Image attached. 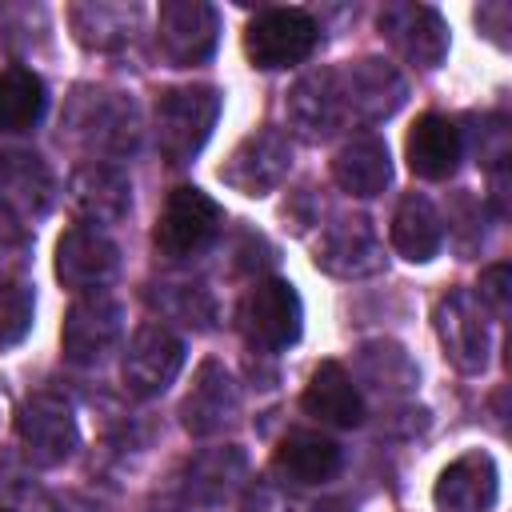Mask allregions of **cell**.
I'll use <instances>...</instances> for the list:
<instances>
[{"label": "cell", "instance_id": "obj_1", "mask_svg": "<svg viewBox=\"0 0 512 512\" xmlns=\"http://www.w3.org/2000/svg\"><path fill=\"white\" fill-rule=\"evenodd\" d=\"M60 128L68 140H76L84 152L96 156H132L136 140H140V112L136 100L112 88H96V84H80L72 88Z\"/></svg>", "mask_w": 512, "mask_h": 512}, {"label": "cell", "instance_id": "obj_2", "mask_svg": "<svg viewBox=\"0 0 512 512\" xmlns=\"http://www.w3.org/2000/svg\"><path fill=\"white\" fill-rule=\"evenodd\" d=\"M156 148L168 164H188L220 120V92L212 84H176L156 96Z\"/></svg>", "mask_w": 512, "mask_h": 512}, {"label": "cell", "instance_id": "obj_3", "mask_svg": "<svg viewBox=\"0 0 512 512\" xmlns=\"http://www.w3.org/2000/svg\"><path fill=\"white\" fill-rule=\"evenodd\" d=\"M224 232V208L196 184H180L168 192L156 228H152V244L164 260H196L204 256Z\"/></svg>", "mask_w": 512, "mask_h": 512}, {"label": "cell", "instance_id": "obj_4", "mask_svg": "<svg viewBox=\"0 0 512 512\" xmlns=\"http://www.w3.org/2000/svg\"><path fill=\"white\" fill-rule=\"evenodd\" d=\"M240 336L256 352H284L304 332V304L288 280H256L236 308Z\"/></svg>", "mask_w": 512, "mask_h": 512}, {"label": "cell", "instance_id": "obj_5", "mask_svg": "<svg viewBox=\"0 0 512 512\" xmlns=\"http://www.w3.org/2000/svg\"><path fill=\"white\" fill-rule=\"evenodd\" d=\"M320 44V24L308 8H264L244 28V52L252 68L276 72L304 64Z\"/></svg>", "mask_w": 512, "mask_h": 512}, {"label": "cell", "instance_id": "obj_6", "mask_svg": "<svg viewBox=\"0 0 512 512\" xmlns=\"http://www.w3.org/2000/svg\"><path fill=\"white\" fill-rule=\"evenodd\" d=\"M120 336H124V308H120V300L112 292H104V288L80 292L72 300V308L64 312L60 352H64L68 364L92 368L108 352H116Z\"/></svg>", "mask_w": 512, "mask_h": 512}, {"label": "cell", "instance_id": "obj_7", "mask_svg": "<svg viewBox=\"0 0 512 512\" xmlns=\"http://www.w3.org/2000/svg\"><path fill=\"white\" fill-rule=\"evenodd\" d=\"M220 12L204 0H164L156 16V52L172 68H196L216 56Z\"/></svg>", "mask_w": 512, "mask_h": 512}, {"label": "cell", "instance_id": "obj_8", "mask_svg": "<svg viewBox=\"0 0 512 512\" xmlns=\"http://www.w3.org/2000/svg\"><path fill=\"white\" fill-rule=\"evenodd\" d=\"M16 440L36 468H56L72 460V452L80 448V428L68 400L56 392H32L16 408Z\"/></svg>", "mask_w": 512, "mask_h": 512}, {"label": "cell", "instance_id": "obj_9", "mask_svg": "<svg viewBox=\"0 0 512 512\" xmlns=\"http://www.w3.org/2000/svg\"><path fill=\"white\" fill-rule=\"evenodd\" d=\"M288 168H292V140H288V132L264 124V128L248 132L228 152V160L220 164L216 176H220V184H228L240 196H268V192H276L284 184Z\"/></svg>", "mask_w": 512, "mask_h": 512}, {"label": "cell", "instance_id": "obj_10", "mask_svg": "<svg viewBox=\"0 0 512 512\" xmlns=\"http://www.w3.org/2000/svg\"><path fill=\"white\" fill-rule=\"evenodd\" d=\"M380 36L392 44V52L416 68H440L448 56V24L432 4L416 0H392L376 12Z\"/></svg>", "mask_w": 512, "mask_h": 512}, {"label": "cell", "instance_id": "obj_11", "mask_svg": "<svg viewBox=\"0 0 512 512\" xmlns=\"http://www.w3.org/2000/svg\"><path fill=\"white\" fill-rule=\"evenodd\" d=\"M336 84H340V96H344L348 124H380V120L396 116L400 104L408 100L404 76L380 56H360V60L340 64Z\"/></svg>", "mask_w": 512, "mask_h": 512}, {"label": "cell", "instance_id": "obj_12", "mask_svg": "<svg viewBox=\"0 0 512 512\" xmlns=\"http://www.w3.org/2000/svg\"><path fill=\"white\" fill-rule=\"evenodd\" d=\"M432 324L440 336L444 356L452 360L456 372L476 376L488 368V352H492V336H488V320L484 308L476 304V296L468 288H452L436 300L432 308Z\"/></svg>", "mask_w": 512, "mask_h": 512}, {"label": "cell", "instance_id": "obj_13", "mask_svg": "<svg viewBox=\"0 0 512 512\" xmlns=\"http://www.w3.org/2000/svg\"><path fill=\"white\" fill-rule=\"evenodd\" d=\"M184 368V340L164 320H144L124 348L120 376L132 396H160Z\"/></svg>", "mask_w": 512, "mask_h": 512}, {"label": "cell", "instance_id": "obj_14", "mask_svg": "<svg viewBox=\"0 0 512 512\" xmlns=\"http://www.w3.org/2000/svg\"><path fill=\"white\" fill-rule=\"evenodd\" d=\"M316 268L328 272V276H340V280H364V276H376L384 272V240L380 232L372 228L368 216H336L332 224L320 228V240H316Z\"/></svg>", "mask_w": 512, "mask_h": 512}, {"label": "cell", "instance_id": "obj_15", "mask_svg": "<svg viewBox=\"0 0 512 512\" xmlns=\"http://www.w3.org/2000/svg\"><path fill=\"white\" fill-rule=\"evenodd\" d=\"M120 272L116 240L96 224H72L56 240V280L72 292H96Z\"/></svg>", "mask_w": 512, "mask_h": 512}, {"label": "cell", "instance_id": "obj_16", "mask_svg": "<svg viewBox=\"0 0 512 512\" xmlns=\"http://www.w3.org/2000/svg\"><path fill=\"white\" fill-rule=\"evenodd\" d=\"M56 204V176L44 164V156L24 148L0 152V212L16 224L44 220Z\"/></svg>", "mask_w": 512, "mask_h": 512}, {"label": "cell", "instance_id": "obj_17", "mask_svg": "<svg viewBox=\"0 0 512 512\" xmlns=\"http://www.w3.org/2000/svg\"><path fill=\"white\" fill-rule=\"evenodd\" d=\"M240 416V384L220 360H204L192 376L188 396L180 400V424L188 436H216Z\"/></svg>", "mask_w": 512, "mask_h": 512}, {"label": "cell", "instance_id": "obj_18", "mask_svg": "<svg viewBox=\"0 0 512 512\" xmlns=\"http://www.w3.org/2000/svg\"><path fill=\"white\" fill-rule=\"evenodd\" d=\"M288 124L300 140L320 144L328 136H336L340 128H348V112H344V96L336 84V68H316L308 76H300L288 92Z\"/></svg>", "mask_w": 512, "mask_h": 512}, {"label": "cell", "instance_id": "obj_19", "mask_svg": "<svg viewBox=\"0 0 512 512\" xmlns=\"http://www.w3.org/2000/svg\"><path fill=\"white\" fill-rule=\"evenodd\" d=\"M36 312V292L28 276V236L20 228L0 232V348L28 336Z\"/></svg>", "mask_w": 512, "mask_h": 512}, {"label": "cell", "instance_id": "obj_20", "mask_svg": "<svg viewBox=\"0 0 512 512\" xmlns=\"http://www.w3.org/2000/svg\"><path fill=\"white\" fill-rule=\"evenodd\" d=\"M500 500V468L488 452H464L440 468L432 484L436 512H492Z\"/></svg>", "mask_w": 512, "mask_h": 512}, {"label": "cell", "instance_id": "obj_21", "mask_svg": "<svg viewBox=\"0 0 512 512\" xmlns=\"http://www.w3.org/2000/svg\"><path fill=\"white\" fill-rule=\"evenodd\" d=\"M68 200L84 216V224H120L132 212V180L108 160H88L68 180Z\"/></svg>", "mask_w": 512, "mask_h": 512}, {"label": "cell", "instance_id": "obj_22", "mask_svg": "<svg viewBox=\"0 0 512 512\" xmlns=\"http://www.w3.org/2000/svg\"><path fill=\"white\" fill-rule=\"evenodd\" d=\"M304 412L316 416L320 424H332V428H360L364 424V396H360V384L356 376H348L344 364L336 360H320L304 384V396H300Z\"/></svg>", "mask_w": 512, "mask_h": 512}, {"label": "cell", "instance_id": "obj_23", "mask_svg": "<svg viewBox=\"0 0 512 512\" xmlns=\"http://www.w3.org/2000/svg\"><path fill=\"white\" fill-rule=\"evenodd\" d=\"M404 156L420 180H448L464 160V128L440 112H424L404 140Z\"/></svg>", "mask_w": 512, "mask_h": 512}, {"label": "cell", "instance_id": "obj_24", "mask_svg": "<svg viewBox=\"0 0 512 512\" xmlns=\"http://www.w3.org/2000/svg\"><path fill=\"white\" fill-rule=\"evenodd\" d=\"M272 468L288 480V484H328L340 468H344V448L324 436V432H308L296 428L288 432L276 452H272Z\"/></svg>", "mask_w": 512, "mask_h": 512}, {"label": "cell", "instance_id": "obj_25", "mask_svg": "<svg viewBox=\"0 0 512 512\" xmlns=\"http://www.w3.org/2000/svg\"><path fill=\"white\" fill-rule=\"evenodd\" d=\"M144 20L140 4H108V0H88V4H72L68 8V24L72 36L88 48V52H120L136 40Z\"/></svg>", "mask_w": 512, "mask_h": 512}, {"label": "cell", "instance_id": "obj_26", "mask_svg": "<svg viewBox=\"0 0 512 512\" xmlns=\"http://www.w3.org/2000/svg\"><path fill=\"white\" fill-rule=\"evenodd\" d=\"M244 476H248V456L236 444H216L188 460L184 496L200 508H216L244 484Z\"/></svg>", "mask_w": 512, "mask_h": 512}, {"label": "cell", "instance_id": "obj_27", "mask_svg": "<svg viewBox=\"0 0 512 512\" xmlns=\"http://www.w3.org/2000/svg\"><path fill=\"white\" fill-rule=\"evenodd\" d=\"M332 180L348 196H380L392 184V156L380 136H352L336 156H332Z\"/></svg>", "mask_w": 512, "mask_h": 512}, {"label": "cell", "instance_id": "obj_28", "mask_svg": "<svg viewBox=\"0 0 512 512\" xmlns=\"http://www.w3.org/2000/svg\"><path fill=\"white\" fill-rule=\"evenodd\" d=\"M440 244H444V220L436 204L424 192H404L392 212V248L412 264H428L440 252Z\"/></svg>", "mask_w": 512, "mask_h": 512}, {"label": "cell", "instance_id": "obj_29", "mask_svg": "<svg viewBox=\"0 0 512 512\" xmlns=\"http://www.w3.org/2000/svg\"><path fill=\"white\" fill-rule=\"evenodd\" d=\"M44 108H48V92L32 68H24V64L0 68V136L32 132L40 124Z\"/></svg>", "mask_w": 512, "mask_h": 512}, {"label": "cell", "instance_id": "obj_30", "mask_svg": "<svg viewBox=\"0 0 512 512\" xmlns=\"http://www.w3.org/2000/svg\"><path fill=\"white\" fill-rule=\"evenodd\" d=\"M356 376L364 384H372L376 392H384V396H404V392L416 388L420 368L412 364V356L400 344H392V340H368L356 352Z\"/></svg>", "mask_w": 512, "mask_h": 512}, {"label": "cell", "instance_id": "obj_31", "mask_svg": "<svg viewBox=\"0 0 512 512\" xmlns=\"http://www.w3.org/2000/svg\"><path fill=\"white\" fill-rule=\"evenodd\" d=\"M148 300L152 308H160V316L180 320L188 328H212L216 320V296L200 280H160L148 288Z\"/></svg>", "mask_w": 512, "mask_h": 512}, {"label": "cell", "instance_id": "obj_32", "mask_svg": "<svg viewBox=\"0 0 512 512\" xmlns=\"http://www.w3.org/2000/svg\"><path fill=\"white\" fill-rule=\"evenodd\" d=\"M472 148H476V156L488 164V172H492V168H504V164H508V116H504V112L480 116L476 128H472Z\"/></svg>", "mask_w": 512, "mask_h": 512}, {"label": "cell", "instance_id": "obj_33", "mask_svg": "<svg viewBox=\"0 0 512 512\" xmlns=\"http://www.w3.org/2000/svg\"><path fill=\"white\" fill-rule=\"evenodd\" d=\"M480 308H488L492 316H508V296H512V268L500 260V264H488L480 272V292H472Z\"/></svg>", "mask_w": 512, "mask_h": 512}, {"label": "cell", "instance_id": "obj_34", "mask_svg": "<svg viewBox=\"0 0 512 512\" xmlns=\"http://www.w3.org/2000/svg\"><path fill=\"white\" fill-rule=\"evenodd\" d=\"M508 20H512V8L504 0H492V4H480L476 8V28L496 44V48H508Z\"/></svg>", "mask_w": 512, "mask_h": 512}, {"label": "cell", "instance_id": "obj_35", "mask_svg": "<svg viewBox=\"0 0 512 512\" xmlns=\"http://www.w3.org/2000/svg\"><path fill=\"white\" fill-rule=\"evenodd\" d=\"M244 512H292V500L276 484H256L244 500Z\"/></svg>", "mask_w": 512, "mask_h": 512}, {"label": "cell", "instance_id": "obj_36", "mask_svg": "<svg viewBox=\"0 0 512 512\" xmlns=\"http://www.w3.org/2000/svg\"><path fill=\"white\" fill-rule=\"evenodd\" d=\"M312 512H348V508H344V504H336V500H328V504H316Z\"/></svg>", "mask_w": 512, "mask_h": 512}]
</instances>
